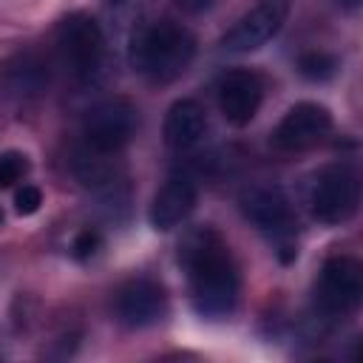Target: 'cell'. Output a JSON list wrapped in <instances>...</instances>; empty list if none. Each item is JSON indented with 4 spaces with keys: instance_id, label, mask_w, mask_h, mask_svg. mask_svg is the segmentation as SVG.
<instances>
[{
    "instance_id": "1",
    "label": "cell",
    "mask_w": 363,
    "mask_h": 363,
    "mask_svg": "<svg viewBox=\"0 0 363 363\" xmlns=\"http://www.w3.org/2000/svg\"><path fill=\"white\" fill-rule=\"evenodd\" d=\"M182 267L187 269L190 298L199 315L224 318L235 309L238 301V267L230 247L213 230H196L184 238L179 252Z\"/></svg>"
},
{
    "instance_id": "2",
    "label": "cell",
    "mask_w": 363,
    "mask_h": 363,
    "mask_svg": "<svg viewBox=\"0 0 363 363\" xmlns=\"http://www.w3.org/2000/svg\"><path fill=\"white\" fill-rule=\"evenodd\" d=\"M196 57L193 34L176 20H150L130 40V65L153 85L179 79Z\"/></svg>"
},
{
    "instance_id": "3",
    "label": "cell",
    "mask_w": 363,
    "mask_h": 363,
    "mask_svg": "<svg viewBox=\"0 0 363 363\" xmlns=\"http://www.w3.org/2000/svg\"><path fill=\"white\" fill-rule=\"evenodd\" d=\"M57 48L77 82H94L105 65V37L91 14H68L57 28Z\"/></svg>"
},
{
    "instance_id": "4",
    "label": "cell",
    "mask_w": 363,
    "mask_h": 363,
    "mask_svg": "<svg viewBox=\"0 0 363 363\" xmlns=\"http://www.w3.org/2000/svg\"><path fill=\"white\" fill-rule=\"evenodd\" d=\"M360 201V182L352 164L323 167L309 187V210L323 224H340L354 216Z\"/></svg>"
},
{
    "instance_id": "5",
    "label": "cell",
    "mask_w": 363,
    "mask_h": 363,
    "mask_svg": "<svg viewBox=\"0 0 363 363\" xmlns=\"http://www.w3.org/2000/svg\"><path fill=\"white\" fill-rule=\"evenodd\" d=\"M315 309L326 318H346L363 298V269L354 258H329L315 281Z\"/></svg>"
},
{
    "instance_id": "6",
    "label": "cell",
    "mask_w": 363,
    "mask_h": 363,
    "mask_svg": "<svg viewBox=\"0 0 363 363\" xmlns=\"http://www.w3.org/2000/svg\"><path fill=\"white\" fill-rule=\"evenodd\" d=\"M136 133V108L128 99L96 102L82 122L85 147L102 156L119 153Z\"/></svg>"
},
{
    "instance_id": "7",
    "label": "cell",
    "mask_w": 363,
    "mask_h": 363,
    "mask_svg": "<svg viewBox=\"0 0 363 363\" xmlns=\"http://www.w3.org/2000/svg\"><path fill=\"white\" fill-rule=\"evenodd\" d=\"M289 0H261L255 3L221 40V48L230 54H247L269 43L286 23Z\"/></svg>"
},
{
    "instance_id": "8",
    "label": "cell",
    "mask_w": 363,
    "mask_h": 363,
    "mask_svg": "<svg viewBox=\"0 0 363 363\" xmlns=\"http://www.w3.org/2000/svg\"><path fill=\"white\" fill-rule=\"evenodd\" d=\"M241 213L269 238L275 241H289L298 230L295 210L289 199L278 187H250L241 196Z\"/></svg>"
},
{
    "instance_id": "9",
    "label": "cell",
    "mask_w": 363,
    "mask_h": 363,
    "mask_svg": "<svg viewBox=\"0 0 363 363\" xmlns=\"http://www.w3.org/2000/svg\"><path fill=\"white\" fill-rule=\"evenodd\" d=\"M332 128V113L318 105V102H298L292 105L284 119L278 122L272 142L278 150L286 153H298V150H309L315 147Z\"/></svg>"
},
{
    "instance_id": "10",
    "label": "cell",
    "mask_w": 363,
    "mask_h": 363,
    "mask_svg": "<svg viewBox=\"0 0 363 363\" xmlns=\"http://www.w3.org/2000/svg\"><path fill=\"white\" fill-rule=\"evenodd\" d=\"M261 99H264V85L252 71L235 68V71H227L218 82L221 116L235 128H244L252 122V116L261 108Z\"/></svg>"
},
{
    "instance_id": "11",
    "label": "cell",
    "mask_w": 363,
    "mask_h": 363,
    "mask_svg": "<svg viewBox=\"0 0 363 363\" xmlns=\"http://www.w3.org/2000/svg\"><path fill=\"white\" fill-rule=\"evenodd\" d=\"M164 309V289L150 278H133L116 292V318L130 329H142L162 320Z\"/></svg>"
},
{
    "instance_id": "12",
    "label": "cell",
    "mask_w": 363,
    "mask_h": 363,
    "mask_svg": "<svg viewBox=\"0 0 363 363\" xmlns=\"http://www.w3.org/2000/svg\"><path fill=\"white\" fill-rule=\"evenodd\" d=\"M196 207V182L190 176H170L150 204V224L156 230L179 227Z\"/></svg>"
},
{
    "instance_id": "13",
    "label": "cell",
    "mask_w": 363,
    "mask_h": 363,
    "mask_svg": "<svg viewBox=\"0 0 363 363\" xmlns=\"http://www.w3.org/2000/svg\"><path fill=\"white\" fill-rule=\"evenodd\" d=\"M207 130L204 108L196 99H179L170 105L164 116V142L173 150H190L201 142Z\"/></svg>"
},
{
    "instance_id": "14",
    "label": "cell",
    "mask_w": 363,
    "mask_h": 363,
    "mask_svg": "<svg viewBox=\"0 0 363 363\" xmlns=\"http://www.w3.org/2000/svg\"><path fill=\"white\" fill-rule=\"evenodd\" d=\"M9 79L17 91H40L45 82V71L31 54H26L17 60V65L9 68Z\"/></svg>"
},
{
    "instance_id": "15",
    "label": "cell",
    "mask_w": 363,
    "mask_h": 363,
    "mask_svg": "<svg viewBox=\"0 0 363 363\" xmlns=\"http://www.w3.org/2000/svg\"><path fill=\"white\" fill-rule=\"evenodd\" d=\"M28 170V162L23 153L17 150H9V153H0V190L3 187H11L14 182H20Z\"/></svg>"
},
{
    "instance_id": "16",
    "label": "cell",
    "mask_w": 363,
    "mask_h": 363,
    "mask_svg": "<svg viewBox=\"0 0 363 363\" xmlns=\"http://www.w3.org/2000/svg\"><path fill=\"white\" fill-rule=\"evenodd\" d=\"M335 68H337V62L329 54H303L301 57V71L309 79H326L335 74Z\"/></svg>"
},
{
    "instance_id": "17",
    "label": "cell",
    "mask_w": 363,
    "mask_h": 363,
    "mask_svg": "<svg viewBox=\"0 0 363 363\" xmlns=\"http://www.w3.org/2000/svg\"><path fill=\"white\" fill-rule=\"evenodd\" d=\"M40 204H43V193H40L34 184H23V187L17 190V196H14V210H17L20 216L37 213Z\"/></svg>"
},
{
    "instance_id": "18",
    "label": "cell",
    "mask_w": 363,
    "mask_h": 363,
    "mask_svg": "<svg viewBox=\"0 0 363 363\" xmlns=\"http://www.w3.org/2000/svg\"><path fill=\"white\" fill-rule=\"evenodd\" d=\"M96 250H99V235H96L94 230H82V233L74 238V255H77V258H91Z\"/></svg>"
},
{
    "instance_id": "19",
    "label": "cell",
    "mask_w": 363,
    "mask_h": 363,
    "mask_svg": "<svg viewBox=\"0 0 363 363\" xmlns=\"http://www.w3.org/2000/svg\"><path fill=\"white\" fill-rule=\"evenodd\" d=\"M176 6H179L182 11H187V14H199V11L210 9L213 0H176Z\"/></svg>"
},
{
    "instance_id": "20",
    "label": "cell",
    "mask_w": 363,
    "mask_h": 363,
    "mask_svg": "<svg viewBox=\"0 0 363 363\" xmlns=\"http://www.w3.org/2000/svg\"><path fill=\"white\" fill-rule=\"evenodd\" d=\"M337 3H340L343 9H357V6H360V0H337Z\"/></svg>"
},
{
    "instance_id": "21",
    "label": "cell",
    "mask_w": 363,
    "mask_h": 363,
    "mask_svg": "<svg viewBox=\"0 0 363 363\" xmlns=\"http://www.w3.org/2000/svg\"><path fill=\"white\" fill-rule=\"evenodd\" d=\"M0 224H3V210H0Z\"/></svg>"
},
{
    "instance_id": "22",
    "label": "cell",
    "mask_w": 363,
    "mask_h": 363,
    "mask_svg": "<svg viewBox=\"0 0 363 363\" xmlns=\"http://www.w3.org/2000/svg\"><path fill=\"white\" fill-rule=\"evenodd\" d=\"M111 3H125V0H111Z\"/></svg>"
}]
</instances>
